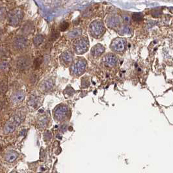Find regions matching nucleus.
Returning <instances> with one entry per match:
<instances>
[{
  "instance_id": "obj_1",
  "label": "nucleus",
  "mask_w": 173,
  "mask_h": 173,
  "mask_svg": "<svg viewBox=\"0 0 173 173\" xmlns=\"http://www.w3.org/2000/svg\"><path fill=\"white\" fill-rule=\"evenodd\" d=\"M24 17V13L21 9L17 8L10 12L8 15L9 22L12 26L19 25Z\"/></svg>"
},
{
  "instance_id": "obj_2",
  "label": "nucleus",
  "mask_w": 173,
  "mask_h": 173,
  "mask_svg": "<svg viewBox=\"0 0 173 173\" xmlns=\"http://www.w3.org/2000/svg\"><path fill=\"white\" fill-rule=\"evenodd\" d=\"M90 33L95 37H99L105 32V27L102 22L100 20H95L91 23L89 27Z\"/></svg>"
},
{
  "instance_id": "obj_3",
  "label": "nucleus",
  "mask_w": 173,
  "mask_h": 173,
  "mask_svg": "<svg viewBox=\"0 0 173 173\" xmlns=\"http://www.w3.org/2000/svg\"><path fill=\"white\" fill-rule=\"evenodd\" d=\"M74 48L75 53L83 54L85 53L89 48V40L86 38H80L74 42Z\"/></svg>"
},
{
  "instance_id": "obj_4",
  "label": "nucleus",
  "mask_w": 173,
  "mask_h": 173,
  "mask_svg": "<svg viewBox=\"0 0 173 173\" xmlns=\"http://www.w3.org/2000/svg\"><path fill=\"white\" fill-rule=\"evenodd\" d=\"M86 68V62L84 59H78L73 63L71 68L72 74L74 75H79L85 72Z\"/></svg>"
},
{
  "instance_id": "obj_5",
  "label": "nucleus",
  "mask_w": 173,
  "mask_h": 173,
  "mask_svg": "<svg viewBox=\"0 0 173 173\" xmlns=\"http://www.w3.org/2000/svg\"><path fill=\"white\" fill-rule=\"evenodd\" d=\"M125 46L126 41L122 39H115L111 44V48L113 50L117 52L123 51L125 49Z\"/></svg>"
},
{
  "instance_id": "obj_6",
  "label": "nucleus",
  "mask_w": 173,
  "mask_h": 173,
  "mask_svg": "<svg viewBox=\"0 0 173 173\" xmlns=\"http://www.w3.org/2000/svg\"><path fill=\"white\" fill-rule=\"evenodd\" d=\"M14 46L17 50H22L27 46V39L24 37H18L14 40Z\"/></svg>"
},
{
  "instance_id": "obj_7",
  "label": "nucleus",
  "mask_w": 173,
  "mask_h": 173,
  "mask_svg": "<svg viewBox=\"0 0 173 173\" xmlns=\"http://www.w3.org/2000/svg\"><path fill=\"white\" fill-rule=\"evenodd\" d=\"M105 50L104 47L101 44H97L93 47L91 50V54L95 57L100 56Z\"/></svg>"
},
{
  "instance_id": "obj_8",
  "label": "nucleus",
  "mask_w": 173,
  "mask_h": 173,
  "mask_svg": "<svg viewBox=\"0 0 173 173\" xmlns=\"http://www.w3.org/2000/svg\"><path fill=\"white\" fill-rule=\"evenodd\" d=\"M29 65H30V61L27 58H20L17 62V66L20 70L28 68Z\"/></svg>"
},
{
  "instance_id": "obj_9",
  "label": "nucleus",
  "mask_w": 173,
  "mask_h": 173,
  "mask_svg": "<svg viewBox=\"0 0 173 173\" xmlns=\"http://www.w3.org/2000/svg\"><path fill=\"white\" fill-rule=\"evenodd\" d=\"M106 64L110 67H113L114 66H115L117 63V57L113 54H108L106 57L105 60Z\"/></svg>"
},
{
  "instance_id": "obj_10",
  "label": "nucleus",
  "mask_w": 173,
  "mask_h": 173,
  "mask_svg": "<svg viewBox=\"0 0 173 173\" xmlns=\"http://www.w3.org/2000/svg\"><path fill=\"white\" fill-rule=\"evenodd\" d=\"M61 59L63 63L65 64H70L72 61V55L70 51H64L62 53Z\"/></svg>"
},
{
  "instance_id": "obj_11",
  "label": "nucleus",
  "mask_w": 173,
  "mask_h": 173,
  "mask_svg": "<svg viewBox=\"0 0 173 173\" xmlns=\"http://www.w3.org/2000/svg\"><path fill=\"white\" fill-rule=\"evenodd\" d=\"M108 26L110 27H115L118 26L120 24V20L117 17L115 16H112V17H109L107 21Z\"/></svg>"
},
{
  "instance_id": "obj_12",
  "label": "nucleus",
  "mask_w": 173,
  "mask_h": 173,
  "mask_svg": "<svg viewBox=\"0 0 173 173\" xmlns=\"http://www.w3.org/2000/svg\"><path fill=\"white\" fill-rule=\"evenodd\" d=\"M66 108L64 106H60L57 108L56 111H55V117H57V119H61L66 115Z\"/></svg>"
},
{
  "instance_id": "obj_13",
  "label": "nucleus",
  "mask_w": 173,
  "mask_h": 173,
  "mask_svg": "<svg viewBox=\"0 0 173 173\" xmlns=\"http://www.w3.org/2000/svg\"><path fill=\"white\" fill-rule=\"evenodd\" d=\"M22 31L25 35L31 33L34 31V27L31 23H27L22 28Z\"/></svg>"
},
{
  "instance_id": "obj_14",
  "label": "nucleus",
  "mask_w": 173,
  "mask_h": 173,
  "mask_svg": "<svg viewBox=\"0 0 173 173\" xmlns=\"http://www.w3.org/2000/svg\"><path fill=\"white\" fill-rule=\"evenodd\" d=\"M24 98V94L22 92H18V93H16V94L13 95L12 100L15 103L20 102L22 101Z\"/></svg>"
},
{
  "instance_id": "obj_15",
  "label": "nucleus",
  "mask_w": 173,
  "mask_h": 173,
  "mask_svg": "<svg viewBox=\"0 0 173 173\" xmlns=\"http://www.w3.org/2000/svg\"><path fill=\"white\" fill-rule=\"evenodd\" d=\"M81 29H75L74 30L71 31L68 33V35L71 38H75V37H79L81 35Z\"/></svg>"
},
{
  "instance_id": "obj_16",
  "label": "nucleus",
  "mask_w": 173,
  "mask_h": 173,
  "mask_svg": "<svg viewBox=\"0 0 173 173\" xmlns=\"http://www.w3.org/2000/svg\"><path fill=\"white\" fill-rule=\"evenodd\" d=\"M17 156H18V154H16V152H9L8 154H7L5 158H6V159L8 161L11 162L13 161L14 160H15L16 159V157H17Z\"/></svg>"
},
{
  "instance_id": "obj_17",
  "label": "nucleus",
  "mask_w": 173,
  "mask_h": 173,
  "mask_svg": "<svg viewBox=\"0 0 173 173\" xmlns=\"http://www.w3.org/2000/svg\"><path fill=\"white\" fill-rule=\"evenodd\" d=\"M44 39V38L42 35H37L34 39V44L36 46H39L43 42Z\"/></svg>"
},
{
  "instance_id": "obj_18",
  "label": "nucleus",
  "mask_w": 173,
  "mask_h": 173,
  "mask_svg": "<svg viewBox=\"0 0 173 173\" xmlns=\"http://www.w3.org/2000/svg\"><path fill=\"white\" fill-rule=\"evenodd\" d=\"M15 124L13 122H9L8 124H7V125L5 126L4 131L5 130L7 133H9V132H12L13 130L15 129Z\"/></svg>"
},
{
  "instance_id": "obj_19",
  "label": "nucleus",
  "mask_w": 173,
  "mask_h": 173,
  "mask_svg": "<svg viewBox=\"0 0 173 173\" xmlns=\"http://www.w3.org/2000/svg\"><path fill=\"white\" fill-rule=\"evenodd\" d=\"M132 18H133L134 21L140 22L143 20V16L141 13H135V14H133Z\"/></svg>"
},
{
  "instance_id": "obj_20",
  "label": "nucleus",
  "mask_w": 173,
  "mask_h": 173,
  "mask_svg": "<svg viewBox=\"0 0 173 173\" xmlns=\"http://www.w3.org/2000/svg\"><path fill=\"white\" fill-rule=\"evenodd\" d=\"M1 68L3 70H5L6 69L9 68V63L6 61H3L2 62V64H1Z\"/></svg>"
},
{
  "instance_id": "obj_21",
  "label": "nucleus",
  "mask_w": 173,
  "mask_h": 173,
  "mask_svg": "<svg viewBox=\"0 0 173 173\" xmlns=\"http://www.w3.org/2000/svg\"><path fill=\"white\" fill-rule=\"evenodd\" d=\"M68 23L67 22H63L61 24V30L63 31H65L66 29H67L68 27Z\"/></svg>"
},
{
  "instance_id": "obj_22",
  "label": "nucleus",
  "mask_w": 173,
  "mask_h": 173,
  "mask_svg": "<svg viewBox=\"0 0 173 173\" xmlns=\"http://www.w3.org/2000/svg\"><path fill=\"white\" fill-rule=\"evenodd\" d=\"M7 89V86L6 83H2V91L3 93H5Z\"/></svg>"
}]
</instances>
